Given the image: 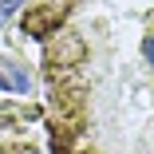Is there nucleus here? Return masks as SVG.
Returning a JSON list of instances; mask_svg holds the SVG:
<instances>
[{"label":"nucleus","mask_w":154,"mask_h":154,"mask_svg":"<svg viewBox=\"0 0 154 154\" xmlns=\"http://www.w3.org/2000/svg\"><path fill=\"white\" fill-rule=\"evenodd\" d=\"M51 154H154V0H36Z\"/></svg>","instance_id":"1"},{"label":"nucleus","mask_w":154,"mask_h":154,"mask_svg":"<svg viewBox=\"0 0 154 154\" xmlns=\"http://www.w3.org/2000/svg\"><path fill=\"white\" fill-rule=\"evenodd\" d=\"M0 154H40V146L28 138H0Z\"/></svg>","instance_id":"2"}]
</instances>
